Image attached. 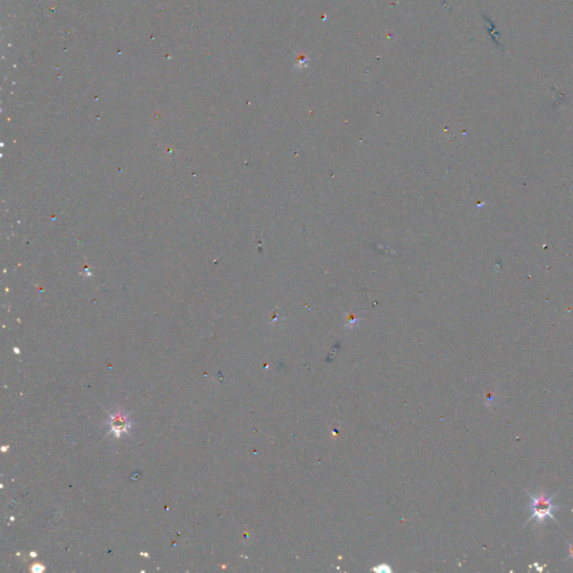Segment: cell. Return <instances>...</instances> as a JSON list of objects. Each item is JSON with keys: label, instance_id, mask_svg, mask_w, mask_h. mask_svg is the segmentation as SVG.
I'll use <instances>...</instances> for the list:
<instances>
[{"label": "cell", "instance_id": "obj_2", "mask_svg": "<svg viewBox=\"0 0 573 573\" xmlns=\"http://www.w3.org/2000/svg\"><path fill=\"white\" fill-rule=\"evenodd\" d=\"M111 427L112 431L116 433V437H120V432L125 431V429L128 428L127 420H124V418L120 414H116L111 418Z\"/></svg>", "mask_w": 573, "mask_h": 573}, {"label": "cell", "instance_id": "obj_1", "mask_svg": "<svg viewBox=\"0 0 573 573\" xmlns=\"http://www.w3.org/2000/svg\"><path fill=\"white\" fill-rule=\"evenodd\" d=\"M529 496L531 497L530 508L532 509V516L529 520H535L536 524H542L546 517L555 520L553 513L557 506L552 502L554 495L548 496L545 492H540L536 495L529 494Z\"/></svg>", "mask_w": 573, "mask_h": 573}, {"label": "cell", "instance_id": "obj_3", "mask_svg": "<svg viewBox=\"0 0 573 573\" xmlns=\"http://www.w3.org/2000/svg\"><path fill=\"white\" fill-rule=\"evenodd\" d=\"M570 557L573 559V544L570 545Z\"/></svg>", "mask_w": 573, "mask_h": 573}]
</instances>
